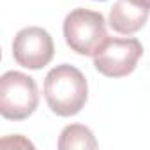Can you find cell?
Listing matches in <instances>:
<instances>
[{"instance_id":"obj_1","label":"cell","mask_w":150,"mask_h":150,"mask_svg":"<svg viewBox=\"0 0 150 150\" xmlns=\"http://www.w3.org/2000/svg\"><path fill=\"white\" fill-rule=\"evenodd\" d=\"M44 99L58 117H72L83 110L88 99V85L83 72L69 64L53 67L44 78Z\"/></svg>"},{"instance_id":"obj_7","label":"cell","mask_w":150,"mask_h":150,"mask_svg":"<svg viewBox=\"0 0 150 150\" xmlns=\"http://www.w3.org/2000/svg\"><path fill=\"white\" fill-rule=\"evenodd\" d=\"M58 148L60 150H74V148H85L94 150L97 148V141L94 132L81 124H71L64 127L58 138Z\"/></svg>"},{"instance_id":"obj_9","label":"cell","mask_w":150,"mask_h":150,"mask_svg":"<svg viewBox=\"0 0 150 150\" xmlns=\"http://www.w3.org/2000/svg\"><path fill=\"white\" fill-rule=\"evenodd\" d=\"M101 2H103V0H101Z\"/></svg>"},{"instance_id":"obj_6","label":"cell","mask_w":150,"mask_h":150,"mask_svg":"<svg viewBox=\"0 0 150 150\" xmlns=\"http://www.w3.org/2000/svg\"><path fill=\"white\" fill-rule=\"evenodd\" d=\"M148 14H150V9L143 6H138L131 0H117L110 11L108 23L115 32L131 35L145 27Z\"/></svg>"},{"instance_id":"obj_3","label":"cell","mask_w":150,"mask_h":150,"mask_svg":"<svg viewBox=\"0 0 150 150\" xmlns=\"http://www.w3.org/2000/svg\"><path fill=\"white\" fill-rule=\"evenodd\" d=\"M39 104V90L34 78L20 71H7L0 78V113L7 120L28 118Z\"/></svg>"},{"instance_id":"obj_8","label":"cell","mask_w":150,"mask_h":150,"mask_svg":"<svg viewBox=\"0 0 150 150\" xmlns=\"http://www.w3.org/2000/svg\"><path fill=\"white\" fill-rule=\"evenodd\" d=\"M131 2H134V4H138V6H143V7L150 9V0H131Z\"/></svg>"},{"instance_id":"obj_5","label":"cell","mask_w":150,"mask_h":150,"mask_svg":"<svg viewBox=\"0 0 150 150\" xmlns=\"http://www.w3.org/2000/svg\"><path fill=\"white\" fill-rule=\"evenodd\" d=\"M55 55L51 35L41 27H27L20 30L13 41V57L18 65L25 69H42Z\"/></svg>"},{"instance_id":"obj_2","label":"cell","mask_w":150,"mask_h":150,"mask_svg":"<svg viewBox=\"0 0 150 150\" xmlns=\"http://www.w3.org/2000/svg\"><path fill=\"white\" fill-rule=\"evenodd\" d=\"M64 37L72 51L85 57H94L108 39L106 20L97 11L83 7L72 9L64 20Z\"/></svg>"},{"instance_id":"obj_4","label":"cell","mask_w":150,"mask_h":150,"mask_svg":"<svg viewBox=\"0 0 150 150\" xmlns=\"http://www.w3.org/2000/svg\"><path fill=\"white\" fill-rule=\"evenodd\" d=\"M143 55V46L134 37H108L94 55V67L106 78L131 74Z\"/></svg>"}]
</instances>
